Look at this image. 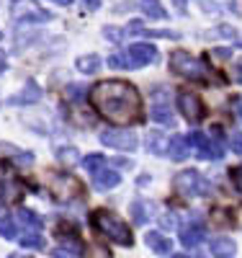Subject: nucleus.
<instances>
[{
  "mask_svg": "<svg viewBox=\"0 0 242 258\" xmlns=\"http://www.w3.org/2000/svg\"><path fill=\"white\" fill-rule=\"evenodd\" d=\"M88 101L101 119L114 126H131L144 119L142 114V93L134 83L126 80H103L88 91Z\"/></svg>",
  "mask_w": 242,
  "mask_h": 258,
  "instance_id": "f257e3e1",
  "label": "nucleus"
},
{
  "mask_svg": "<svg viewBox=\"0 0 242 258\" xmlns=\"http://www.w3.org/2000/svg\"><path fill=\"white\" fill-rule=\"evenodd\" d=\"M91 222L106 235V238H111L121 245H131V240H134L131 238V230L126 227V222L121 217H116L114 212H108V209H96L91 214Z\"/></svg>",
  "mask_w": 242,
  "mask_h": 258,
  "instance_id": "f03ea898",
  "label": "nucleus"
},
{
  "mask_svg": "<svg viewBox=\"0 0 242 258\" xmlns=\"http://www.w3.org/2000/svg\"><path fill=\"white\" fill-rule=\"evenodd\" d=\"M170 70L175 75H181L191 83H209V73L206 64H201V59H196L193 54H188L186 49H175L170 54Z\"/></svg>",
  "mask_w": 242,
  "mask_h": 258,
  "instance_id": "7ed1b4c3",
  "label": "nucleus"
},
{
  "mask_svg": "<svg viewBox=\"0 0 242 258\" xmlns=\"http://www.w3.org/2000/svg\"><path fill=\"white\" fill-rule=\"evenodd\" d=\"M173 188L183 194V197H209V191H211V183L209 178H204L199 170H181L178 176L173 178Z\"/></svg>",
  "mask_w": 242,
  "mask_h": 258,
  "instance_id": "20e7f679",
  "label": "nucleus"
},
{
  "mask_svg": "<svg viewBox=\"0 0 242 258\" xmlns=\"http://www.w3.org/2000/svg\"><path fill=\"white\" fill-rule=\"evenodd\" d=\"M11 16L24 24H44L52 21V13L44 11L36 0H11Z\"/></svg>",
  "mask_w": 242,
  "mask_h": 258,
  "instance_id": "39448f33",
  "label": "nucleus"
},
{
  "mask_svg": "<svg viewBox=\"0 0 242 258\" xmlns=\"http://www.w3.org/2000/svg\"><path fill=\"white\" fill-rule=\"evenodd\" d=\"M178 109H181V114H183L191 124L201 121V119L206 116V106H204L201 96L196 93V91H188V88H183V91L178 93Z\"/></svg>",
  "mask_w": 242,
  "mask_h": 258,
  "instance_id": "423d86ee",
  "label": "nucleus"
},
{
  "mask_svg": "<svg viewBox=\"0 0 242 258\" xmlns=\"http://www.w3.org/2000/svg\"><path fill=\"white\" fill-rule=\"evenodd\" d=\"M101 145L106 147H114V150H121V153H134L139 140L131 129H106L101 135Z\"/></svg>",
  "mask_w": 242,
  "mask_h": 258,
  "instance_id": "0eeeda50",
  "label": "nucleus"
},
{
  "mask_svg": "<svg viewBox=\"0 0 242 258\" xmlns=\"http://www.w3.org/2000/svg\"><path fill=\"white\" fill-rule=\"evenodd\" d=\"M49 188H54V194L59 199L64 202H70L72 197H80V191H83V183L72 176V173H52L49 176Z\"/></svg>",
  "mask_w": 242,
  "mask_h": 258,
  "instance_id": "6e6552de",
  "label": "nucleus"
},
{
  "mask_svg": "<svg viewBox=\"0 0 242 258\" xmlns=\"http://www.w3.org/2000/svg\"><path fill=\"white\" fill-rule=\"evenodd\" d=\"M126 57L131 59V64H134V68H142V64H152V62L157 59V47L139 41V44H131V47H129Z\"/></svg>",
  "mask_w": 242,
  "mask_h": 258,
  "instance_id": "1a4fd4ad",
  "label": "nucleus"
},
{
  "mask_svg": "<svg viewBox=\"0 0 242 258\" xmlns=\"http://www.w3.org/2000/svg\"><path fill=\"white\" fill-rule=\"evenodd\" d=\"M124 34H139V36H149V39H178V31H168V29H147L142 21H131L124 29Z\"/></svg>",
  "mask_w": 242,
  "mask_h": 258,
  "instance_id": "9d476101",
  "label": "nucleus"
},
{
  "mask_svg": "<svg viewBox=\"0 0 242 258\" xmlns=\"http://www.w3.org/2000/svg\"><path fill=\"white\" fill-rule=\"evenodd\" d=\"M41 96H44L41 88H39L34 80H29V83L24 85V91L16 93V96H11L6 103H8V106H18V103H24V106H26V103H36V101H41Z\"/></svg>",
  "mask_w": 242,
  "mask_h": 258,
  "instance_id": "9b49d317",
  "label": "nucleus"
},
{
  "mask_svg": "<svg viewBox=\"0 0 242 258\" xmlns=\"http://www.w3.org/2000/svg\"><path fill=\"white\" fill-rule=\"evenodd\" d=\"M119 183H121V176L116 173V170H111V168H101V170H96V173H93V186L98 191L116 188Z\"/></svg>",
  "mask_w": 242,
  "mask_h": 258,
  "instance_id": "f8f14e48",
  "label": "nucleus"
},
{
  "mask_svg": "<svg viewBox=\"0 0 242 258\" xmlns=\"http://www.w3.org/2000/svg\"><path fill=\"white\" fill-rule=\"evenodd\" d=\"M168 158L175 163H183L188 158V140L183 135H173L168 142Z\"/></svg>",
  "mask_w": 242,
  "mask_h": 258,
  "instance_id": "ddd939ff",
  "label": "nucleus"
},
{
  "mask_svg": "<svg viewBox=\"0 0 242 258\" xmlns=\"http://www.w3.org/2000/svg\"><path fill=\"white\" fill-rule=\"evenodd\" d=\"M149 119H152V121H157V124H163V126H173V124H175V116H173L170 106H168L165 101H155V103H152Z\"/></svg>",
  "mask_w": 242,
  "mask_h": 258,
  "instance_id": "4468645a",
  "label": "nucleus"
},
{
  "mask_svg": "<svg viewBox=\"0 0 242 258\" xmlns=\"http://www.w3.org/2000/svg\"><path fill=\"white\" fill-rule=\"evenodd\" d=\"M101 64H103V59H101L98 54H83V57H77V70L85 73V75L98 73V70H101Z\"/></svg>",
  "mask_w": 242,
  "mask_h": 258,
  "instance_id": "2eb2a0df",
  "label": "nucleus"
},
{
  "mask_svg": "<svg viewBox=\"0 0 242 258\" xmlns=\"http://www.w3.org/2000/svg\"><path fill=\"white\" fill-rule=\"evenodd\" d=\"M139 8L147 13V18H157V21L168 18V11L163 8V3H160V0H142V3H139Z\"/></svg>",
  "mask_w": 242,
  "mask_h": 258,
  "instance_id": "dca6fc26",
  "label": "nucleus"
},
{
  "mask_svg": "<svg viewBox=\"0 0 242 258\" xmlns=\"http://www.w3.org/2000/svg\"><path fill=\"white\" fill-rule=\"evenodd\" d=\"M201 8L206 13H224V11H234L232 0H199Z\"/></svg>",
  "mask_w": 242,
  "mask_h": 258,
  "instance_id": "f3484780",
  "label": "nucleus"
},
{
  "mask_svg": "<svg viewBox=\"0 0 242 258\" xmlns=\"http://www.w3.org/2000/svg\"><path fill=\"white\" fill-rule=\"evenodd\" d=\"M147 147H149V153H155V155H165V153H168V142H165L157 132L147 135Z\"/></svg>",
  "mask_w": 242,
  "mask_h": 258,
  "instance_id": "a211bd4d",
  "label": "nucleus"
},
{
  "mask_svg": "<svg viewBox=\"0 0 242 258\" xmlns=\"http://www.w3.org/2000/svg\"><path fill=\"white\" fill-rule=\"evenodd\" d=\"M147 243L155 248L157 253H168L170 250V240H165L160 232H147Z\"/></svg>",
  "mask_w": 242,
  "mask_h": 258,
  "instance_id": "6ab92c4d",
  "label": "nucleus"
},
{
  "mask_svg": "<svg viewBox=\"0 0 242 258\" xmlns=\"http://www.w3.org/2000/svg\"><path fill=\"white\" fill-rule=\"evenodd\" d=\"M83 165L91 170V173H96V170L106 168V158H103L101 153H96V155H85V158H83Z\"/></svg>",
  "mask_w": 242,
  "mask_h": 258,
  "instance_id": "aec40b11",
  "label": "nucleus"
},
{
  "mask_svg": "<svg viewBox=\"0 0 242 258\" xmlns=\"http://www.w3.org/2000/svg\"><path fill=\"white\" fill-rule=\"evenodd\" d=\"M214 253H216L219 258H227V255L234 253V243L227 240V238H219V240H214Z\"/></svg>",
  "mask_w": 242,
  "mask_h": 258,
  "instance_id": "412c9836",
  "label": "nucleus"
},
{
  "mask_svg": "<svg viewBox=\"0 0 242 258\" xmlns=\"http://www.w3.org/2000/svg\"><path fill=\"white\" fill-rule=\"evenodd\" d=\"M206 36H209V39H234V29H232L229 24H224V26H216V29H211Z\"/></svg>",
  "mask_w": 242,
  "mask_h": 258,
  "instance_id": "4be33fe9",
  "label": "nucleus"
},
{
  "mask_svg": "<svg viewBox=\"0 0 242 258\" xmlns=\"http://www.w3.org/2000/svg\"><path fill=\"white\" fill-rule=\"evenodd\" d=\"M18 217L24 220L26 225H31V227H41V225H44V220L39 217L36 212H31V209H21V212H18Z\"/></svg>",
  "mask_w": 242,
  "mask_h": 258,
  "instance_id": "5701e85b",
  "label": "nucleus"
},
{
  "mask_svg": "<svg viewBox=\"0 0 242 258\" xmlns=\"http://www.w3.org/2000/svg\"><path fill=\"white\" fill-rule=\"evenodd\" d=\"M57 158H59L64 165H72V163H77V153H75V147H64V150H57Z\"/></svg>",
  "mask_w": 242,
  "mask_h": 258,
  "instance_id": "b1692460",
  "label": "nucleus"
},
{
  "mask_svg": "<svg viewBox=\"0 0 242 258\" xmlns=\"http://www.w3.org/2000/svg\"><path fill=\"white\" fill-rule=\"evenodd\" d=\"M108 64H111V68H119V70H124V68H134V64H131V59H129L126 54H111V57H108Z\"/></svg>",
  "mask_w": 242,
  "mask_h": 258,
  "instance_id": "393cba45",
  "label": "nucleus"
},
{
  "mask_svg": "<svg viewBox=\"0 0 242 258\" xmlns=\"http://www.w3.org/2000/svg\"><path fill=\"white\" fill-rule=\"evenodd\" d=\"M103 36H106L108 41H111V44H119V41H121V39H124L126 34H124L121 29H114V26H106V29H103Z\"/></svg>",
  "mask_w": 242,
  "mask_h": 258,
  "instance_id": "a878e982",
  "label": "nucleus"
},
{
  "mask_svg": "<svg viewBox=\"0 0 242 258\" xmlns=\"http://www.w3.org/2000/svg\"><path fill=\"white\" fill-rule=\"evenodd\" d=\"M229 150L234 155H242V132H232L229 135Z\"/></svg>",
  "mask_w": 242,
  "mask_h": 258,
  "instance_id": "bb28decb",
  "label": "nucleus"
},
{
  "mask_svg": "<svg viewBox=\"0 0 242 258\" xmlns=\"http://www.w3.org/2000/svg\"><path fill=\"white\" fill-rule=\"evenodd\" d=\"M201 235H204V230H201V227H191V230H186V232H183V243H186V245H191V243L199 240Z\"/></svg>",
  "mask_w": 242,
  "mask_h": 258,
  "instance_id": "cd10ccee",
  "label": "nucleus"
},
{
  "mask_svg": "<svg viewBox=\"0 0 242 258\" xmlns=\"http://www.w3.org/2000/svg\"><path fill=\"white\" fill-rule=\"evenodd\" d=\"M131 217H134L137 222H144L147 214H144V202H134L131 204Z\"/></svg>",
  "mask_w": 242,
  "mask_h": 258,
  "instance_id": "c85d7f7f",
  "label": "nucleus"
},
{
  "mask_svg": "<svg viewBox=\"0 0 242 258\" xmlns=\"http://www.w3.org/2000/svg\"><path fill=\"white\" fill-rule=\"evenodd\" d=\"M0 235H3V238H13L16 235V227L8 217H3V222H0Z\"/></svg>",
  "mask_w": 242,
  "mask_h": 258,
  "instance_id": "c756f323",
  "label": "nucleus"
},
{
  "mask_svg": "<svg viewBox=\"0 0 242 258\" xmlns=\"http://www.w3.org/2000/svg\"><path fill=\"white\" fill-rule=\"evenodd\" d=\"M44 240L41 238H36V235H26V238H24V245H29V248H39Z\"/></svg>",
  "mask_w": 242,
  "mask_h": 258,
  "instance_id": "7c9ffc66",
  "label": "nucleus"
},
{
  "mask_svg": "<svg viewBox=\"0 0 242 258\" xmlns=\"http://www.w3.org/2000/svg\"><path fill=\"white\" fill-rule=\"evenodd\" d=\"M101 3H103V0H83V6H85L88 11H98Z\"/></svg>",
  "mask_w": 242,
  "mask_h": 258,
  "instance_id": "2f4dec72",
  "label": "nucleus"
},
{
  "mask_svg": "<svg viewBox=\"0 0 242 258\" xmlns=\"http://www.w3.org/2000/svg\"><path fill=\"white\" fill-rule=\"evenodd\" d=\"M175 8H178V13H186V6H188V0H173Z\"/></svg>",
  "mask_w": 242,
  "mask_h": 258,
  "instance_id": "473e14b6",
  "label": "nucleus"
},
{
  "mask_svg": "<svg viewBox=\"0 0 242 258\" xmlns=\"http://www.w3.org/2000/svg\"><path fill=\"white\" fill-rule=\"evenodd\" d=\"M114 165H119V168H131V160H124V158H116V160H114Z\"/></svg>",
  "mask_w": 242,
  "mask_h": 258,
  "instance_id": "72a5a7b5",
  "label": "nucleus"
},
{
  "mask_svg": "<svg viewBox=\"0 0 242 258\" xmlns=\"http://www.w3.org/2000/svg\"><path fill=\"white\" fill-rule=\"evenodd\" d=\"M232 178H234V181H239V178H242V165H237V168L232 170Z\"/></svg>",
  "mask_w": 242,
  "mask_h": 258,
  "instance_id": "f704fd0d",
  "label": "nucleus"
},
{
  "mask_svg": "<svg viewBox=\"0 0 242 258\" xmlns=\"http://www.w3.org/2000/svg\"><path fill=\"white\" fill-rule=\"evenodd\" d=\"M214 54H216V57H229L232 52H229V49H214Z\"/></svg>",
  "mask_w": 242,
  "mask_h": 258,
  "instance_id": "c9c22d12",
  "label": "nucleus"
},
{
  "mask_svg": "<svg viewBox=\"0 0 242 258\" xmlns=\"http://www.w3.org/2000/svg\"><path fill=\"white\" fill-rule=\"evenodd\" d=\"M3 70H6V52L0 49V73H3Z\"/></svg>",
  "mask_w": 242,
  "mask_h": 258,
  "instance_id": "e433bc0d",
  "label": "nucleus"
},
{
  "mask_svg": "<svg viewBox=\"0 0 242 258\" xmlns=\"http://www.w3.org/2000/svg\"><path fill=\"white\" fill-rule=\"evenodd\" d=\"M237 80H239V83H242V62H239V64H237Z\"/></svg>",
  "mask_w": 242,
  "mask_h": 258,
  "instance_id": "4c0bfd02",
  "label": "nucleus"
},
{
  "mask_svg": "<svg viewBox=\"0 0 242 258\" xmlns=\"http://www.w3.org/2000/svg\"><path fill=\"white\" fill-rule=\"evenodd\" d=\"M52 3H59V6H70L72 0H52Z\"/></svg>",
  "mask_w": 242,
  "mask_h": 258,
  "instance_id": "58836bf2",
  "label": "nucleus"
},
{
  "mask_svg": "<svg viewBox=\"0 0 242 258\" xmlns=\"http://www.w3.org/2000/svg\"><path fill=\"white\" fill-rule=\"evenodd\" d=\"M175 258H186V255H175Z\"/></svg>",
  "mask_w": 242,
  "mask_h": 258,
  "instance_id": "ea45409f",
  "label": "nucleus"
},
{
  "mask_svg": "<svg viewBox=\"0 0 242 258\" xmlns=\"http://www.w3.org/2000/svg\"><path fill=\"white\" fill-rule=\"evenodd\" d=\"M0 39H3V31H0Z\"/></svg>",
  "mask_w": 242,
  "mask_h": 258,
  "instance_id": "a19ab883",
  "label": "nucleus"
},
{
  "mask_svg": "<svg viewBox=\"0 0 242 258\" xmlns=\"http://www.w3.org/2000/svg\"><path fill=\"white\" fill-rule=\"evenodd\" d=\"M239 47H242V44H239Z\"/></svg>",
  "mask_w": 242,
  "mask_h": 258,
  "instance_id": "79ce46f5",
  "label": "nucleus"
}]
</instances>
